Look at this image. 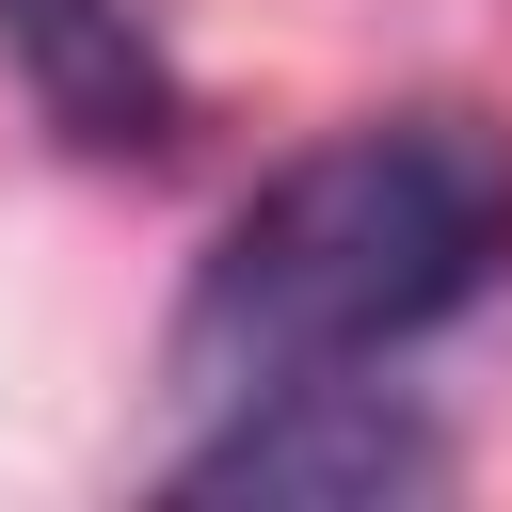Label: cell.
<instances>
[{"mask_svg":"<svg viewBox=\"0 0 512 512\" xmlns=\"http://www.w3.org/2000/svg\"><path fill=\"white\" fill-rule=\"evenodd\" d=\"M432 480H448V432L368 368L208 400V432L160 464V496H192V512H224V496H256V512H384V496H432Z\"/></svg>","mask_w":512,"mask_h":512,"instance_id":"cell-2","label":"cell"},{"mask_svg":"<svg viewBox=\"0 0 512 512\" xmlns=\"http://www.w3.org/2000/svg\"><path fill=\"white\" fill-rule=\"evenodd\" d=\"M0 48H16V80L64 144H96V160L176 144V48H160L144 0H0Z\"/></svg>","mask_w":512,"mask_h":512,"instance_id":"cell-3","label":"cell"},{"mask_svg":"<svg viewBox=\"0 0 512 512\" xmlns=\"http://www.w3.org/2000/svg\"><path fill=\"white\" fill-rule=\"evenodd\" d=\"M512 288V128L496 112H352L304 160H272L224 240L176 288V384L256 400V384H336L400 368L464 304Z\"/></svg>","mask_w":512,"mask_h":512,"instance_id":"cell-1","label":"cell"}]
</instances>
